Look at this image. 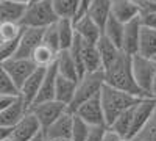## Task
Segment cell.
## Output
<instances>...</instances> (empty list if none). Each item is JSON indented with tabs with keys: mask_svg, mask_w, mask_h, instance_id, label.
<instances>
[{
	"mask_svg": "<svg viewBox=\"0 0 156 141\" xmlns=\"http://www.w3.org/2000/svg\"><path fill=\"white\" fill-rule=\"evenodd\" d=\"M95 46H97V50H98L100 58H101V63H103V69L108 68L111 63L115 61L117 57L122 54V50L117 47L112 41H109L103 33H101V36H100V39L95 43Z\"/></svg>",
	"mask_w": 156,
	"mask_h": 141,
	"instance_id": "22",
	"label": "cell"
},
{
	"mask_svg": "<svg viewBox=\"0 0 156 141\" xmlns=\"http://www.w3.org/2000/svg\"><path fill=\"white\" fill-rule=\"evenodd\" d=\"M34 2H41V0H31V2H30V3H34Z\"/></svg>",
	"mask_w": 156,
	"mask_h": 141,
	"instance_id": "47",
	"label": "cell"
},
{
	"mask_svg": "<svg viewBox=\"0 0 156 141\" xmlns=\"http://www.w3.org/2000/svg\"><path fill=\"white\" fill-rule=\"evenodd\" d=\"M19 96H9V94H2L0 96V111H3L5 108H8L11 104H14Z\"/></svg>",
	"mask_w": 156,
	"mask_h": 141,
	"instance_id": "37",
	"label": "cell"
},
{
	"mask_svg": "<svg viewBox=\"0 0 156 141\" xmlns=\"http://www.w3.org/2000/svg\"><path fill=\"white\" fill-rule=\"evenodd\" d=\"M22 32H23V27L20 24H11V22L0 24V43L16 41L20 38Z\"/></svg>",
	"mask_w": 156,
	"mask_h": 141,
	"instance_id": "29",
	"label": "cell"
},
{
	"mask_svg": "<svg viewBox=\"0 0 156 141\" xmlns=\"http://www.w3.org/2000/svg\"><path fill=\"white\" fill-rule=\"evenodd\" d=\"M56 79H58V71L56 66L51 65L50 68H47L45 71V77L42 80L41 89L37 93L36 100L33 102V105L37 104H42V102H50V100H55V88H56ZM31 105V107H33Z\"/></svg>",
	"mask_w": 156,
	"mask_h": 141,
	"instance_id": "17",
	"label": "cell"
},
{
	"mask_svg": "<svg viewBox=\"0 0 156 141\" xmlns=\"http://www.w3.org/2000/svg\"><path fill=\"white\" fill-rule=\"evenodd\" d=\"M56 55H58V52H55V50H51L50 47L41 44L33 52L31 60H33V63L37 68H50L51 65H55Z\"/></svg>",
	"mask_w": 156,
	"mask_h": 141,
	"instance_id": "27",
	"label": "cell"
},
{
	"mask_svg": "<svg viewBox=\"0 0 156 141\" xmlns=\"http://www.w3.org/2000/svg\"><path fill=\"white\" fill-rule=\"evenodd\" d=\"M2 66L17 89H20L22 85L27 82L28 77L37 69V66L30 58H11L6 63H3Z\"/></svg>",
	"mask_w": 156,
	"mask_h": 141,
	"instance_id": "7",
	"label": "cell"
},
{
	"mask_svg": "<svg viewBox=\"0 0 156 141\" xmlns=\"http://www.w3.org/2000/svg\"><path fill=\"white\" fill-rule=\"evenodd\" d=\"M0 2H6V0H0Z\"/></svg>",
	"mask_w": 156,
	"mask_h": 141,
	"instance_id": "48",
	"label": "cell"
},
{
	"mask_svg": "<svg viewBox=\"0 0 156 141\" xmlns=\"http://www.w3.org/2000/svg\"><path fill=\"white\" fill-rule=\"evenodd\" d=\"M72 2L76 3V5H78V9H80V0H72Z\"/></svg>",
	"mask_w": 156,
	"mask_h": 141,
	"instance_id": "46",
	"label": "cell"
},
{
	"mask_svg": "<svg viewBox=\"0 0 156 141\" xmlns=\"http://www.w3.org/2000/svg\"><path fill=\"white\" fill-rule=\"evenodd\" d=\"M31 141H47V139H45V136H44V133H39V135H37L36 138H33Z\"/></svg>",
	"mask_w": 156,
	"mask_h": 141,
	"instance_id": "43",
	"label": "cell"
},
{
	"mask_svg": "<svg viewBox=\"0 0 156 141\" xmlns=\"http://www.w3.org/2000/svg\"><path fill=\"white\" fill-rule=\"evenodd\" d=\"M140 99H144V97L128 94V93L119 91V89L105 85L101 89V93H100V100H101L103 111H105L106 125L109 127L115 121L117 116H120L123 111L134 107Z\"/></svg>",
	"mask_w": 156,
	"mask_h": 141,
	"instance_id": "2",
	"label": "cell"
},
{
	"mask_svg": "<svg viewBox=\"0 0 156 141\" xmlns=\"http://www.w3.org/2000/svg\"><path fill=\"white\" fill-rule=\"evenodd\" d=\"M131 68H133V77L137 88L145 97H150L151 85L156 75V60L147 58L142 55L131 57Z\"/></svg>",
	"mask_w": 156,
	"mask_h": 141,
	"instance_id": "5",
	"label": "cell"
},
{
	"mask_svg": "<svg viewBox=\"0 0 156 141\" xmlns=\"http://www.w3.org/2000/svg\"><path fill=\"white\" fill-rule=\"evenodd\" d=\"M45 71H47V68H37L27 79V82L22 85V88L19 89V96L28 108H31L33 102L37 97V93H39V89H41L42 80L45 77Z\"/></svg>",
	"mask_w": 156,
	"mask_h": 141,
	"instance_id": "12",
	"label": "cell"
},
{
	"mask_svg": "<svg viewBox=\"0 0 156 141\" xmlns=\"http://www.w3.org/2000/svg\"><path fill=\"white\" fill-rule=\"evenodd\" d=\"M76 82L78 80H70V79H66V77L58 75L56 88H55V100L70 107L72 100L75 97V91H76Z\"/></svg>",
	"mask_w": 156,
	"mask_h": 141,
	"instance_id": "21",
	"label": "cell"
},
{
	"mask_svg": "<svg viewBox=\"0 0 156 141\" xmlns=\"http://www.w3.org/2000/svg\"><path fill=\"white\" fill-rule=\"evenodd\" d=\"M154 108H156V99H153V97H144L134 105L133 125H131V132H129L128 138H136L142 130L145 129V125L148 124Z\"/></svg>",
	"mask_w": 156,
	"mask_h": 141,
	"instance_id": "8",
	"label": "cell"
},
{
	"mask_svg": "<svg viewBox=\"0 0 156 141\" xmlns=\"http://www.w3.org/2000/svg\"><path fill=\"white\" fill-rule=\"evenodd\" d=\"M28 111H30V108L25 105V102L19 96L14 104H11L8 108H5L3 111H0V125L12 129V127H14Z\"/></svg>",
	"mask_w": 156,
	"mask_h": 141,
	"instance_id": "19",
	"label": "cell"
},
{
	"mask_svg": "<svg viewBox=\"0 0 156 141\" xmlns=\"http://www.w3.org/2000/svg\"><path fill=\"white\" fill-rule=\"evenodd\" d=\"M103 86H105V74H103V71L86 72L84 75H81L76 82L75 97L72 100L69 110L73 113L81 104H84L86 100H90V99L100 96Z\"/></svg>",
	"mask_w": 156,
	"mask_h": 141,
	"instance_id": "3",
	"label": "cell"
},
{
	"mask_svg": "<svg viewBox=\"0 0 156 141\" xmlns=\"http://www.w3.org/2000/svg\"><path fill=\"white\" fill-rule=\"evenodd\" d=\"M123 136H120L117 132H114L112 129H109L108 127V130H106V133H105V138H103V141H120Z\"/></svg>",
	"mask_w": 156,
	"mask_h": 141,
	"instance_id": "38",
	"label": "cell"
},
{
	"mask_svg": "<svg viewBox=\"0 0 156 141\" xmlns=\"http://www.w3.org/2000/svg\"><path fill=\"white\" fill-rule=\"evenodd\" d=\"M2 94L19 96V89L16 88L14 83H12V80L9 79V75L6 74L3 66L0 65V96H2Z\"/></svg>",
	"mask_w": 156,
	"mask_h": 141,
	"instance_id": "32",
	"label": "cell"
},
{
	"mask_svg": "<svg viewBox=\"0 0 156 141\" xmlns=\"http://www.w3.org/2000/svg\"><path fill=\"white\" fill-rule=\"evenodd\" d=\"M140 28L142 24L140 19L131 20L125 24V30H123V38H122V47L120 50L123 54L134 57L139 54V41H140Z\"/></svg>",
	"mask_w": 156,
	"mask_h": 141,
	"instance_id": "13",
	"label": "cell"
},
{
	"mask_svg": "<svg viewBox=\"0 0 156 141\" xmlns=\"http://www.w3.org/2000/svg\"><path fill=\"white\" fill-rule=\"evenodd\" d=\"M44 30L45 28H23L14 58H30L31 60L33 52L42 44Z\"/></svg>",
	"mask_w": 156,
	"mask_h": 141,
	"instance_id": "11",
	"label": "cell"
},
{
	"mask_svg": "<svg viewBox=\"0 0 156 141\" xmlns=\"http://www.w3.org/2000/svg\"><path fill=\"white\" fill-rule=\"evenodd\" d=\"M56 28H58L61 50H69L76 36L75 27H73V19H59L56 22Z\"/></svg>",
	"mask_w": 156,
	"mask_h": 141,
	"instance_id": "25",
	"label": "cell"
},
{
	"mask_svg": "<svg viewBox=\"0 0 156 141\" xmlns=\"http://www.w3.org/2000/svg\"><path fill=\"white\" fill-rule=\"evenodd\" d=\"M39 133H42V127L39 124L37 118L31 111H28L14 127H12L11 139L12 141H31Z\"/></svg>",
	"mask_w": 156,
	"mask_h": 141,
	"instance_id": "10",
	"label": "cell"
},
{
	"mask_svg": "<svg viewBox=\"0 0 156 141\" xmlns=\"http://www.w3.org/2000/svg\"><path fill=\"white\" fill-rule=\"evenodd\" d=\"M58 20L59 19L50 0H41V2H34L27 6L20 25L23 28H47Z\"/></svg>",
	"mask_w": 156,
	"mask_h": 141,
	"instance_id": "4",
	"label": "cell"
},
{
	"mask_svg": "<svg viewBox=\"0 0 156 141\" xmlns=\"http://www.w3.org/2000/svg\"><path fill=\"white\" fill-rule=\"evenodd\" d=\"M69 110L67 105L61 104L58 100H50V102H42V104H37V105H33L30 108V111L37 118L39 124L42 127V132L45 129L53 124L58 118H61L64 113Z\"/></svg>",
	"mask_w": 156,
	"mask_h": 141,
	"instance_id": "6",
	"label": "cell"
},
{
	"mask_svg": "<svg viewBox=\"0 0 156 141\" xmlns=\"http://www.w3.org/2000/svg\"><path fill=\"white\" fill-rule=\"evenodd\" d=\"M150 97L156 99V75H154V80H153V85H151V91H150Z\"/></svg>",
	"mask_w": 156,
	"mask_h": 141,
	"instance_id": "41",
	"label": "cell"
},
{
	"mask_svg": "<svg viewBox=\"0 0 156 141\" xmlns=\"http://www.w3.org/2000/svg\"><path fill=\"white\" fill-rule=\"evenodd\" d=\"M90 132V125L87 122H84L81 118H78L73 113V125H72V141H86L87 135Z\"/></svg>",
	"mask_w": 156,
	"mask_h": 141,
	"instance_id": "30",
	"label": "cell"
},
{
	"mask_svg": "<svg viewBox=\"0 0 156 141\" xmlns=\"http://www.w3.org/2000/svg\"><path fill=\"white\" fill-rule=\"evenodd\" d=\"M55 66H56L58 75L66 77V79H70V80L80 79V71H78V66H76V63H75V60L69 50H61V52H58Z\"/></svg>",
	"mask_w": 156,
	"mask_h": 141,
	"instance_id": "20",
	"label": "cell"
},
{
	"mask_svg": "<svg viewBox=\"0 0 156 141\" xmlns=\"http://www.w3.org/2000/svg\"><path fill=\"white\" fill-rule=\"evenodd\" d=\"M105 74V85L115 88L119 91L139 96V97H145L140 93V89L137 88L134 77H133V68H131V57L126 54H120L117 57L115 61H112L108 68L103 69Z\"/></svg>",
	"mask_w": 156,
	"mask_h": 141,
	"instance_id": "1",
	"label": "cell"
},
{
	"mask_svg": "<svg viewBox=\"0 0 156 141\" xmlns=\"http://www.w3.org/2000/svg\"><path fill=\"white\" fill-rule=\"evenodd\" d=\"M142 57L156 60V30L142 25L140 28V41H139V54Z\"/></svg>",
	"mask_w": 156,
	"mask_h": 141,
	"instance_id": "24",
	"label": "cell"
},
{
	"mask_svg": "<svg viewBox=\"0 0 156 141\" xmlns=\"http://www.w3.org/2000/svg\"><path fill=\"white\" fill-rule=\"evenodd\" d=\"M134 141H156V108L151 114L148 124L145 125V129L134 138Z\"/></svg>",
	"mask_w": 156,
	"mask_h": 141,
	"instance_id": "33",
	"label": "cell"
},
{
	"mask_svg": "<svg viewBox=\"0 0 156 141\" xmlns=\"http://www.w3.org/2000/svg\"><path fill=\"white\" fill-rule=\"evenodd\" d=\"M73 113L78 118H81L84 122H87L90 127L106 125V118H105V111H103V107H101L100 96L90 99V100H86Z\"/></svg>",
	"mask_w": 156,
	"mask_h": 141,
	"instance_id": "9",
	"label": "cell"
},
{
	"mask_svg": "<svg viewBox=\"0 0 156 141\" xmlns=\"http://www.w3.org/2000/svg\"><path fill=\"white\" fill-rule=\"evenodd\" d=\"M47 141H72L70 138H62V139H47Z\"/></svg>",
	"mask_w": 156,
	"mask_h": 141,
	"instance_id": "44",
	"label": "cell"
},
{
	"mask_svg": "<svg viewBox=\"0 0 156 141\" xmlns=\"http://www.w3.org/2000/svg\"><path fill=\"white\" fill-rule=\"evenodd\" d=\"M11 132H12V129H9V127H3V125H0V141L11 138Z\"/></svg>",
	"mask_w": 156,
	"mask_h": 141,
	"instance_id": "39",
	"label": "cell"
},
{
	"mask_svg": "<svg viewBox=\"0 0 156 141\" xmlns=\"http://www.w3.org/2000/svg\"><path fill=\"white\" fill-rule=\"evenodd\" d=\"M19 39H20V38H19ZM19 39L8 41V43H0V65H3V63H6L8 60L16 57Z\"/></svg>",
	"mask_w": 156,
	"mask_h": 141,
	"instance_id": "34",
	"label": "cell"
},
{
	"mask_svg": "<svg viewBox=\"0 0 156 141\" xmlns=\"http://www.w3.org/2000/svg\"><path fill=\"white\" fill-rule=\"evenodd\" d=\"M133 110H134V107L123 111L120 116H117L115 121L109 125V129H112L114 132H117L123 138H128L129 132H131V125H133Z\"/></svg>",
	"mask_w": 156,
	"mask_h": 141,
	"instance_id": "28",
	"label": "cell"
},
{
	"mask_svg": "<svg viewBox=\"0 0 156 141\" xmlns=\"http://www.w3.org/2000/svg\"><path fill=\"white\" fill-rule=\"evenodd\" d=\"M73 27H75L76 36L80 39H83L84 43H90V44H95L103 33L101 28L87 14H83L80 17L73 19Z\"/></svg>",
	"mask_w": 156,
	"mask_h": 141,
	"instance_id": "14",
	"label": "cell"
},
{
	"mask_svg": "<svg viewBox=\"0 0 156 141\" xmlns=\"http://www.w3.org/2000/svg\"><path fill=\"white\" fill-rule=\"evenodd\" d=\"M123 30H125V24L119 22L114 16H111L105 27H103V35H105L109 41H112L117 47H122V38H123Z\"/></svg>",
	"mask_w": 156,
	"mask_h": 141,
	"instance_id": "26",
	"label": "cell"
},
{
	"mask_svg": "<svg viewBox=\"0 0 156 141\" xmlns=\"http://www.w3.org/2000/svg\"><path fill=\"white\" fill-rule=\"evenodd\" d=\"M111 16H114L122 24H128L131 20L139 19L140 8L136 0H112Z\"/></svg>",
	"mask_w": 156,
	"mask_h": 141,
	"instance_id": "16",
	"label": "cell"
},
{
	"mask_svg": "<svg viewBox=\"0 0 156 141\" xmlns=\"http://www.w3.org/2000/svg\"><path fill=\"white\" fill-rule=\"evenodd\" d=\"M11 2H14V3H19V5H25V6H28L31 0H11Z\"/></svg>",
	"mask_w": 156,
	"mask_h": 141,
	"instance_id": "42",
	"label": "cell"
},
{
	"mask_svg": "<svg viewBox=\"0 0 156 141\" xmlns=\"http://www.w3.org/2000/svg\"><path fill=\"white\" fill-rule=\"evenodd\" d=\"M106 130H108V125H95V127H90V132H89L86 141H103Z\"/></svg>",
	"mask_w": 156,
	"mask_h": 141,
	"instance_id": "35",
	"label": "cell"
},
{
	"mask_svg": "<svg viewBox=\"0 0 156 141\" xmlns=\"http://www.w3.org/2000/svg\"><path fill=\"white\" fill-rule=\"evenodd\" d=\"M25 9H27L25 5L14 3L11 0L0 2V24H3V22L20 24V20L25 14Z\"/></svg>",
	"mask_w": 156,
	"mask_h": 141,
	"instance_id": "23",
	"label": "cell"
},
{
	"mask_svg": "<svg viewBox=\"0 0 156 141\" xmlns=\"http://www.w3.org/2000/svg\"><path fill=\"white\" fill-rule=\"evenodd\" d=\"M42 44H44V46H47V47H50L51 50H55V52H61V44H59V36H58L56 22L44 30Z\"/></svg>",
	"mask_w": 156,
	"mask_h": 141,
	"instance_id": "31",
	"label": "cell"
},
{
	"mask_svg": "<svg viewBox=\"0 0 156 141\" xmlns=\"http://www.w3.org/2000/svg\"><path fill=\"white\" fill-rule=\"evenodd\" d=\"M120 141H134V138H122Z\"/></svg>",
	"mask_w": 156,
	"mask_h": 141,
	"instance_id": "45",
	"label": "cell"
},
{
	"mask_svg": "<svg viewBox=\"0 0 156 141\" xmlns=\"http://www.w3.org/2000/svg\"><path fill=\"white\" fill-rule=\"evenodd\" d=\"M139 19H140V24L144 27L156 30V13H144V14L139 16Z\"/></svg>",
	"mask_w": 156,
	"mask_h": 141,
	"instance_id": "36",
	"label": "cell"
},
{
	"mask_svg": "<svg viewBox=\"0 0 156 141\" xmlns=\"http://www.w3.org/2000/svg\"><path fill=\"white\" fill-rule=\"evenodd\" d=\"M72 125H73V113L67 110L61 118H58L48 129H45L42 133L45 139H62L72 136Z\"/></svg>",
	"mask_w": 156,
	"mask_h": 141,
	"instance_id": "15",
	"label": "cell"
},
{
	"mask_svg": "<svg viewBox=\"0 0 156 141\" xmlns=\"http://www.w3.org/2000/svg\"><path fill=\"white\" fill-rule=\"evenodd\" d=\"M111 9H112V0H90L84 14H87L103 32L106 20L111 17Z\"/></svg>",
	"mask_w": 156,
	"mask_h": 141,
	"instance_id": "18",
	"label": "cell"
},
{
	"mask_svg": "<svg viewBox=\"0 0 156 141\" xmlns=\"http://www.w3.org/2000/svg\"><path fill=\"white\" fill-rule=\"evenodd\" d=\"M89 3H90V0H80V9H78V16H76V17H80V16L84 14L86 9H87V6H89ZM76 17H75V19H76Z\"/></svg>",
	"mask_w": 156,
	"mask_h": 141,
	"instance_id": "40",
	"label": "cell"
}]
</instances>
